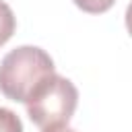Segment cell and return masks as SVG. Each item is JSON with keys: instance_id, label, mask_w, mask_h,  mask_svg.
Here are the masks:
<instances>
[{"instance_id": "obj_5", "label": "cell", "mask_w": 132, "mask_h": 132, "mask_svg": "<svg viewBox=\"0 0 132 132\" xmlns=\"http://www.w3.org/2000/svg\"><path fill=\"white\" fill-rule=\"evenodd\" d=\"M72 2L82 12H89V14H101L116 4V0H72Z\"/></svg>"}, {"instance_id": "obj_2", "label": "cell", "mask_w": 132, "mask_h": 132, "mask_svg": "<svg viewBox=\"0 0 132 132\" xmlns=\"http://www.w3.org/2000/svg\"><path fill=\"white\" fill-rule=\"evenodd\" d=\"M25 105L29 120L41 130L64 128L78 105V91L72 80L54 72L33 89Z\"/></svg>"}, {"instance_id": "obj_6", "label": "cell", "mask_w": 132, "mask_h": 132, "mask_svg": "<svg viewBox=\"0 0 132 132\" xmlns=\"http://www.w3.org/2000/svg\"><path fill=\"white\" fill-rule=\"evenodd\" d=\"M126 29H128V33L132 35V2H130L128 8H126Z\"/></svg>"}, {"instance_id": "obj_4", "label": "cell", "mask_w": 132, "mask_h": 132, "mask_svg": "<svg viewBox=\"0 0 132 132\" xmlns=\"http://www.w3.org/2000/svg\"><path fill=\"white\" fill-rule=\"evenodd\" d=\"M0 132H23L21 118L8 107H0Z\"/></svg>"}, {"instance_id": "obj_3", "label": "cell", "mask_w": 132, "mask_h": 132, "mask_svg": "<svg viewBox=\"0 0 132 132\" xmlns=\"http://www.w3.org/2000/svg\"><path fill=\"white\" fill-rule=\"evenodd\" d=\"M14 27H16V21H14V12L12 8L0 0V45H4L12 33H14Z\"/></svg>"}, {"instance_id": "obj_7", "label": "cell", "mask_w": 132, "mask_h": 132, "mask_svg": "<svg viewBox=\"0 0 132 132\" xmlns=\"http://www.w3.org/2000/svg\"><path fill=\"white\" fill-rule=\"evenodd\" d=\"M41 132H76V130H70V128H56V130H41Z\"/></svg>"}, {"instance_id": "obj_1", "label": "cell", "mask_w": 132, "mask_h": 132, "mask_svg": "<svg viewBox=\"0 0 132 132\" xmlns=\"http://www.w3.org/2000/svg\"><path fill=\"white\" fill-rule=\"evenodd\" d=\"M54 74V60L37 45H21L0 60V91L12 101L25 103L33 89Z\"/></svg>"}]
</instances>
